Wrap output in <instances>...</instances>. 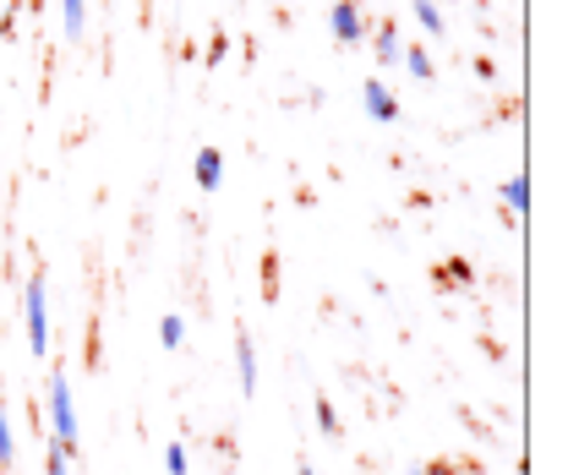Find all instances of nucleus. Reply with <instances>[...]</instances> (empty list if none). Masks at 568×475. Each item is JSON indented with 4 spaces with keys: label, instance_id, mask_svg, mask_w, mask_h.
<instances>
[{
    "label": "nucleus",
    "instance_id": "f257e3e1",
    "mask_svg": "<svg viewBox=\"0 0 568 475\" xmlns=\"http://www.w3.org/2000/svg\"><path fill=\"white\" fill-rule=\"evenodd\" d=\"M44 410H50V448L61 454H77V400H71L67 372H50V394H44Z\"/></svg>",
    "mask_w": 568,
    "mask_h": 475
},
{
    "label": "nucleus",
    "instance_id": "f03ea898",
    "mask_svg": "<svg viewBox=\"0 0 568 475\" xmlns=\"http://www.w3.org/2000/svg\"><path fill=\"white\" fill-rule=\"evenodd\" d=\"M22 317H28V350L44 355L50 350V295H44V273H33L22 284Z\"/></svg>",
    "mask_w": 568,
    "mask_h": 475
},
{
    "label": "nucleus",
    "instance_id": "7ed1b4c3",
    "mask_svg": "<svg viewBox=\"0 0 568 475\" xmlns=\"http://www.w3.org/2000/svg\"><path fill=\"white\" fill-rule=\"evenodd\" d=\"M328 33L351 50V44H361L366 39V11L355 6V0H339V6H328Z\"/></svg>",
    "mask_w": 568,
    "mask_h": 475
},
{
    "label": "nucleus",
    "instance_id": "20e7f679",
    "mask_svg": "<svg viewBox=\"0 0 568 475\" xmlns=\"http://www.w3.org/2000/svg\"><path fill=\"white\" fill-rule=\"evenodd\" d=\"M361 104H366V115H372V121H383V127H388V121H399V99H394V93H388V82H377V77L361 88Z\"/></svg>",
    "mask_w": 568,
    "mask_h": 475
},
{
    "label": "nucleus",
    "instance_id": "39448f33",
    "mask_svg": "<svg viewBox=\"0 0 568 475\" xmlns=\"http://www.w3.org/2000/svg\"><path fill=\"white\" fill-rule=\"evenodd\" d=\"M235 372H241V394L252 400L257 394V344L246 340V334L235 340Z\"/></svg>",
    "mask_w": 568,
    "mask_h": 475
},
{
    "label": "nucleus",
    "instance_id": "423d86ee",
    "mask_svg": "<svg viewBox=\"0 0 568 475\" xmlns=\"http://www.w3.org/2000/svg\"><path fill=\"white\" fill-rule=\"evenodd\" d=\"M192 175H197V186H203V192H219V181H224V153H219V148H197Z\"/></svg>",
    "mask_w": 568,
    "mask_h": 475
},
{
    "label": "nucleus",
    "instance_id": "0eeeda50",
    "mask_svg": "<svg viewBox=\"0 0 568 475\" xmlns=\"http://www.w3.org/2000/svg\"><path fill=\"white\" fill-rule=\"evenodd\" d=\"M503 208L508 213H530V175H508L503 181Z\"/></svg>",
    "mask_w": 568,
    "mask_h": 475
},
{
    "label": "nucleus",
    "instance_id": "6e6552de",
    "mask_svg": "<svg viewBox=\"0 0 568 475\" xmlns=\"http://www.w3.org/2000/svg\"><path fill=\"white\" fill-rule=\"evenodd\" d=\"M399 55H405V39H399V28H394V22H383V28H377V61H383V67H394Z\"/></svg>",
    "mask_w": 568,
    "mask_h": 475
},
{
    "label": "nucleus",
    "instance_id": "1a4fd4ad",
    "mask_svg": "<svg viewBox=\"0 0 568 475\" xmlns=\"http://www.w3.org/2000/svg\"><path fill=\"white\" fill-rule=\"evenodd\" d=\"M17 465V426H11V410L0 405V471Z\"/></svg>",
    "mask_w": 568,
    "mask_h": 475
},
{
    "label": "nucleus",
    "instance_id": "9d476101",
    "mask_svg": "<svg viewBox=\"0 0 568 475\" xmlns=\"http://www.w3.org/2000/svg\"><path fill=\"white\" fill-rule=\"evenodd\" d=\"M399 61H405V71H410L416 82H432V77H437V67H432V55H426L422 44H405V55H399Z\"/></svg>",
    "mask_w": 568,
    "mask_h": 475
},
{
    "label": "nucleus",
    "instance_id": "9b49d317",
    "mask_svg": "<svg viewBox=\"0 0 568 475\" xmlns=\"http://www.w3.org/2000/svg\"><path fill=\"white\" fill-rule=\"evenodd\" d=\"M61 28H67V39H82V28H88V0H61Z\"/></svg>",
    "mask_w": 568,
    "mask_h": 475
},
{
    "label": "nucleus",
    "instance_id": "f8f14e48",
    "mask_svg": "<svg viewBox=\"0 0 568 475\" xmlns=\"http://www.w3.org/2000/svg\"><path fill=\"white\" fill-rule=\"evenodd\" d=\"M159 344H164V350H181V344H186V317H181V312H170V317L159 323Z\"/></svg>",
    "mask_w": 568,
    "mask_h": 475
},
{
    "label": "nucleus",
    "instance_id": "ddd939ff",
    "mask_svg": "<svg viewBox=\"0 0 568 475\" xmlns=\"http://www.w3.org/2000/svg\"><path fill=\"white\" fill-rule=\"evenodd\" d=\"M164 471L170 475H192V454H186V443H170V448H164Z\"/></svg>",
    "mask_w": 568,
    "mask_h": 475
},
{
    "label": "nucleus",
    "instance_id": "4468645a",
    "mask_svg": "<svg viewBox=\"0 0 568 475\" xmlns=\"http://www.w3.org/2000/svg\"><path fill=\"white\" fill-rule=\"evenodd\" d=\"M416 6V22H422L426 33H443V11H437V0H410Z\"/></svg>",
    "mask_w": 568,
    "mask_h": 475
},
{
    "label": "nucleus",
    "instance_id": "2eb2a0df",
    "mask_svg": "<svg viewBox=\"0 0 568 475\" xmlns=\"http://www.w3.org/2000/svg\"><path fill=\"white\" fill-rule=\"evenodd\" d=\"M317 426H323V437H345V426H339V410L328 405V400H317Z\"/></svg>",
    "mask_w": 568,
    "mask_h": 475
},
{
    "label": "nucleus",
    "instance_id": "dca6fc26",
    "mask_svg": "<svg viewBox=\"0 0 568 475\" xmlns=\"http://www.w3.org/2000/svg\"><path fill=\"white\" fill-rule=\"evenodd\" d=\"M224 55H230V39H224V33H219V39H213V44H209V67H219V61H224Z\"/></svg>",
    "mask_w": 568,
    "mask_h": 475
},
{
    "label": "nucleus",
    "instance_id": "f3484780",
    "mask_svg": "<svg viewBox=\"0 0 568 475\" xmlns=\"http://www.w3.org/2000/svg\"><path fill=\"white\" fill-rule=\"evenodd\" d=\"M443 279H454V284H470V269H465V263H448V269H443Z\"/></svg>",
    "mask_w": 568,
    "mask_h": 475
},
{
    "label": "nucleus",
    "instance_id": "a211bd4d",
    "mask_svg": "<svg viewBox=\"0 0 568 475\" xmlns=\"http://www.w3.org/2000/svg\"><path fill=\"white\" fill-rule=\"evenodd\" d=\"M67 465H71L67 454H61V448H50V475H71V471H67Z\"/></svg>",
    "mask_w": 568,
    "mask_h": 475
},
{
    "label": "nucleus",
    "instance_id": "6ab92c4d",
    "mask_svg": "<svg viewBox=\"0 0 568 475\" xmlns=\"http://www.w3.org/2000/svg\"><path fill=\"white\" fill-rule=\"evenodd\" d=\"M422 475H459L454 465H422Z\"/></svg>",
    "mask_w": 568,
    "mask_h": 475
},
{
    "label": "nucleus",
    "instance_id": "aec40b11",
    "mask_svg": "<svg viewBox=\"0 0 568 475\" xmlns=\"http://www.w3.org/2000/svg\"><path fill=\"white\" fill-rule=\"evenodd\" d=\"M295 475H317V471H306V465H301V471H295Z\"/></svg>",
    "mask_w": 568,
    "mask_h": 475
},
{
    "label": "nucleus",
    "instance_id": "412c9836",
    "mask_svg": "<svg viewBox=\"0 0 568 475\" xmlns=\"http://www.w3.org/2000/svg\"><path fill=\"white\" fill-rule=\"evenodd\" d=\"M410 475H422V465H416V471H410Z\"/></svg>",
    "mask_w": 568,
    "mask_h": 475
}]
</instances>
